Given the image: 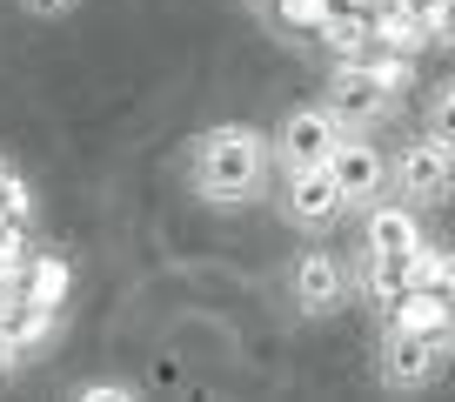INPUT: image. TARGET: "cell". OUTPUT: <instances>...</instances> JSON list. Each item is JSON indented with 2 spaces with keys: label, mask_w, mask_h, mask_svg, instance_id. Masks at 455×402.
<instances>
[{
  "label": "cell",
  "mask_w": 455,
  "mask_h": 402,
  "mask_svg": "<svg viewBox=\"0 0 455 402\" xmlns=\"http://www.w3.org/2000/svg\"><path fill=\"white\" fill-rule=\"evenodd\" d=\"M188 188L208 208H248L275 188V141L255 121H214L188 141Z\"/></svg>",
  "instance_id": "cell-1"
},
{
  "label": "cell",
  "mask_w": 455,
  "mask_h": 402,
  "mask_svg": "<svg viewBox=\"0 0 455 402\" xmlns=\"http://www.w3.org/2000/svg\"><path fill=\"white\" fill-rule=\"evenodd\" d=\"M415 87V54H395V47H362V54L328 60V108H335L348 128H382V121L402 115V100Z\"/></svg>",
  "instance_id": "cell-2"
},
{
  "label": "cell",
  "mask_w": 455,
  "mask_h": 402,
  "mask_svg": "<svg viewBox=\"0 0 455 402\" xmlns=\"http://www.w3.org/2000/svg\"><path fill=\"white\" fill-rule=\"evenodd\" d=\"M449 369H455L449 335L382 322V342H375V382H382L388 396H422V389H435Z\"/></svg>",
  "instance_id": "cell-3"
},
{
  "label": "cell",
  "mask_w": 455,
  "mask_h": 402,
  "mask_svg": "<svg viewBox=\"0 0 455 402\" xmlns=\"http://www.w3.org/2000/svg\"><path fill=\"white\" fill-rule=\"evenodd\" d=\"M388 188H395L402 201H415V208H442V201H455V141H442V134H409L402 148H388Z\"/></svg>",
  "instance_id": "cell-4"
},
{
  "label": "cell",
  "mask_w": 455,
  "mask_h": 402,
  "mask_svg": "<svg viewBox=\"0 0 455 402\" xmlns=\"http://www.w3.org/2000/svg\"><path fill=\"white\" fill-rule=\"evenodd\" d=\"M275 201H282V221H288L295 235H308V242H328L341 221L355 215L328 161H322V168H282V188H275Z\"/></svg>",
  "instance_id": "cell-5"
},
{
  "label": "cell",
  "mask_w": 455,
  "mask_h": 402,
  "mask_svg": "<svg viewBox=\"0 0 455 402\" xmlns=\"http://www.w3.org/2000/svg\"><path fill=\"white\" fill-rule=\"evenodd\" d=\"M288 302H295V316L301 322H328L348 309V295H355V261L335 255V248H301L295 261H288Z\"/></svg>",
  "instance_id": "cell-6"
},
{
  "label": "cell",
  "mask_w": 455,
  "mask_h": 402,
  "mask_svg": "<svg viewBox=\"0 0 455 402\" xmlns=\"http://www.w3.org/2000/svg\"><path fill=\"white\" fill-rule=\"evenodd\" d=\"M341 134H348V121H341L328 100H295V108L268 128V141H275V174H282V168H322V161H335Z\"/></svg>",
  "instance_id": "cell-7"
},
{
  "label": "cell",
  "mask_w": 455,
  "mask_h": 402,
  "mask_svg": "<svg viewBox=\"0 0 455 402\" xmlns=\"http://www.w3.org/2000/svg\"><path fill=\"white\" fill-rule=\"evenodd\" d=\"M428 242L422 229V208L415 201H402L395 188H388L382 201H369L362 208V235H355V261H415Z\"/></svg>",
  "instance_id": "cell-8"
},
{
  "label": "cell",
  "mask_w": 455,
  "mask_h": 402,
  "mask_svg": "<svg viewBox=\"0 0 455 402\" xmlns=\"http://www.w3.org/2000/svg\"><path fill=\"white\" fill-rule=\"evenodd\" d=\"M328 168H335V181H341V195H348V208H355V215L369 208V201L388 195V148L375 141V128H348Z\"/></svg>",
  "instance_id": "cell-9"
},
{
  "label": "cell",
  "mask_w": 455,
  "mask_h": 402,
  "mask_svg": "<svg viewBox=\"0 0 455 402\" xmlns=\"http://www.w3.org/2000/svg\"><path fill=\"white\" fill-rule=\"evenodd\" d=\"M369 47L422 54V47H435V34H428V20H415L409 7H395V0H375V7H369Z\"/></svg>",
  "instance_id": "cell-10"
},
{
  "label": "cell",
  "mask_w": 455,
  "mask_h": 402,
  "mask_svg": "<svg viewBox=\"0 0 455 402\" xmlns=\"http://www.w3.org/2000/svg\"><path fill=\"white\" fill-rule=\"evenodd\" d=\"M308 41L322 47L328 60H341V54H362V47H369V7H348V0H335V7L322 14V28L308 34Z\"/></svg>",
  "instance_id": "cell-11"
},
{
  "label": "cell",
  "mask_w": 455,
  "mask_h": 402,
  "mask_svg": "<svg viewBox=\"0 0 455 402\" xmlns=\"http://www.w3.org/2000/svg\"><path fill=\"white\" fill-rule=\"evenodd\" d=\"M335 7V0H261L255 14L268 20L275 34H288V41H308L315 28H322V14Z\"/></svg>",
  "instance_id": "cell-12"
},
{
  "label": "cell",
  "mask_w": 455,
  "mask_h": 402,
  "mask_svg": "<svg viewBox=\"0 0 455 402\" xmlns=\"http://www.w3.org/2000/svg\"><path fill=\"white\" fill-rule=\"evenodd\" d=\"M415 288H435V295H455V248H442V242H422V255H415Z\"/></svg>",
  "instance_id": "cell-13"
},
{
  "label": "cell",
  "mask_w": 455,
  "mask_h": 402,
  "mask_svg": "<svg viewBox=\"0 0 455 402\" xmlns=\"http://www.w3.org/2000/svg\"><path fill=\"white\" fill-rule=\"evenodd\" d=\"M422 128L442 134V141H455V81H442L435 94L422 100Z\"/></svg>",
  "instance_id": "cell-14"
},
{
  "label": "cell",
  "mask_w": 455,
  "mask_h": 402,
  "mask_svg": "<svg viewBox=\"0 0 455 402\" xmlns=\"http://www.w3.org/2000/svg\"><path fill=\"white\" fill-rule=\"evenodd\" d=\"M0 208H7V215H14V221H34V188L7 174V181H0Z\"/></svg>",
  "instance_id": "cell-15"
},
{
  "label": "cell",
  "mask_w": 455,
  "mask_h": 402,
  "mask_svg": "<svg viewBox=\"0 0 455 402\" xmlns=\"http://www.w3.org/2000/svg\"><path fill=\"white\" fill-rule=\"evenodd\" d=\"M20 14H34V20H68V14H81V0H20Z\"/></svg>",
  "instance_id": "cell-16"
},
{
  "label": "cell",
  "mask_w": 455,
  "mask_h": 402,
  "mask_svg": "<svg viewBox=\"0 0 455 402\" xmlns=\"http://www.w3.org/2000/svg\"><path fill=\"white\" fill-rule=\"evenodd\" d=\"M435 47H455V0H442V14H435Z\"/></svg>",
  "instance_id": "cell-17"
},
{
  "label": "cell",
  "mask_w": 455,
  "mask_h": 402,
  "mask_svg": "<svg viewBox=\"0 0 455 402\" xmlns=\"http://www.w3.org/2000/svg\"><path fill=\"white\" fill-rule=\"evenodd\" d=\"M395 7H409L415 20H428V34H435V14H442V0H395Z\"/></svg>",
  "instance_id": "cell-18"
},
{
  "label": "cell",
  "mask_w": 455,
  "mask_h": 402,
  "mask_svg": "<svg viewBox=\"0 0 455 402\" xmlns=\"http://www.w3.org/2000/svg\"><path fill=\"white\" fill-rule=\"evenodd\" d=\"M14 362H20V349H14V342H7V335H0V375L14 369Z\"/></svg>",
  "instance_id": "cell-19"
},
{
  "label": "cell",
  "mask_w": 455,
  "mask_h": 402,
  "mask_svg": "<svg viewBox=\"0 0 455 402\" xmlns=\"http://www.w3.org/2000/svg\"><path fill=\"white\" fill-rule=\"evenodd\" d=\"M442 335H449V349H455V295H449V322H442Z\"/></svg>",
  "instance_id": "cell-20"
},
{
  "label": "cell",
  "mask_w": 455,
  "mask_h": 402,
  "mask_svg": "<svg viewBox=\"0 0 455 402\" xmlns=\"http://www.w3.org/2000/svg\"><path fill=\"white\" fill-rule=\"evenodd\" d=\"M248 7H261V0H248Z\"/></svg>",
  "instance_id": "cell-21"
}]
</instances>
